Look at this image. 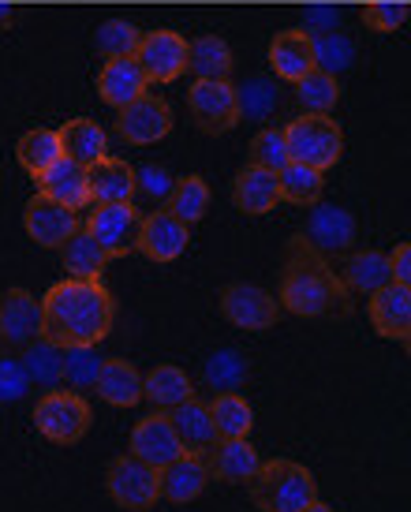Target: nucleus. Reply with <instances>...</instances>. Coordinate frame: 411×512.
Segmentation results:
<instances>
[{
	"label": "nucleus",
	"mask_w": 411,
	"mask_h": 512,
	"mask_svg": "<svg viewBox=\"0 0 411 512\" xmlns=\"http://www.w3.org/2000/svg\"><path fill=\"white\" fill-rule=\"evenodd\" d=\"M191 243V228L172 217L169 210H154L139 221V236H135V251L150 262H176Z\"/></svg>",
	"instance_id": "15"
},
{
	"label": "nucleus",
	"mask_w": 411,
	"mask_h": 512,
	"mask_svg": "<svg viewBox=\"0 0 411 512\" xmlns=\"http://www.w3.org/2000/svg\"><path fill=\"white\" fill-rule=\"evenodd\" d=\"M42 337V299L27 288H8L0 296V344L23 352Z\"/></svg>",
	"instance_id": "11"
},
{
	"label": "nucleus",
	"mask_w": 411,
	"mask_h": 512,
	"mask_svg": "<svg viewBox=\"0 0 411 512\" xmlns=\"http://www.w3.org/2000/svg\"><path fill=\"white\" fill-rule=\"evenodd\" d=\"M210 419H213V430H217V441L251 438V427H255V408H251L240 393H213Z\"/></svg>",
	"instance_id": "30"
},
{
	"label": "nucleus",
	"mask_w": 411,
	"mask_h": 512,
	"mask_svg": "<svg viewBox=\"0 0 411 512\" xmlns=\"http://www.w3.org/2000/svg\"><path fill=\"white\" fill-rule=\"evenodd\" d=\"M277 303L281 311L296 318H326V314L348 311V288L341 273L326 262V255H318L314 247L303 243V236H296L288 247Z\"/></svg>",
	"instance_id": "2"
},
{
	"label": "nucleus",
	"mask_w": 411,
	"mask_h": 512,
	"mask_svg": "<svg viewBox=\"0 0 411 512\" xmlns=\"http://www.w3.org/2000/svg\"><path fill=\"white\" fill-rule=\"evenodd\" d=\"M165 210L172 217H180L187 228L199 225L206 210H210V184L202 180V176H180L176 184H172V195L165 202Z\"/></svg>",
	"instance_id": "35"
},
{
	"label": "nucleus",
	"mask_w": 411,
	"mask_h": 512,
	"mask_svg": "<svg viewBox=\"0 0 411 512\" xmlns=\"http://www.w3.org/2000/svg\"><path fill=\"white\" fill-rule=\"evenodd\" d=\"M15 157H19V165L38 180L57 157H64L60 154V139H57V131L53 128H34V131H27L19 143H15Z\"/></svg>",
	"instance_id": "38"
},
{
	"label": "nucleus",
	"mask_w": 411,
	"mask_h": 512,
	"mask_svg": "<svg viewBox=\"0 0 411 512\" xmlns=\"http://www.w3.org/2000/svg\"><path fill=\"white\" fill-rule=\"evenodd\" d=\"M281 105V94H277V83L266 79V75H255L247 83L236 86V109H240V120H270Z\"/></svg>",
	"instance_id": "39"
},
{
	"label": "nucleus",
	"mask_w": 411,
	"mask_h": 512,
	"mask_svg": "<svg viewBox=\"0 0 411 512\" xmlns=\"http://www.w3.org/2000/svg\"><path fill=\"white\" fill-rule=\"evenodd\" d=\"M389 273H393L397 285L411 288V243H397V247L389 251Z\"/></svg>",
	"instance_id": "47"
},
{
	"label": "nucleus",
	"mask_w": 411,
	"mask_h": 512,
	"mask_svg": "<svg viewBox=\"0 0 411 512\" xmlns=\"http://www.w3.org/2000/svg\"><path fill=\"white\" fill-rule=\"evenodd\" d=\"M370 326L378 329V337L385 341L408 344L411 341V288L389 281L385 288L367 296Z\"/></svg>",
	"instance_id": "16"
},
{
	"label": "nucleus",
	"mask_w": 411,
	"mask_h": 512,
	"mask_svg": "<svg viewBox=\"0 0 411 512\" xmlns=\"http://www.w3.org/2000/svg\"><path fill=\"white\" fill-rule=\"evenodd\" d=\"M172 184H176V176H169V172L157 169V165L135 169V191H142V195H150V199H157V202H169Z\"/></svg>",
	"instance_id": "46"
},
{
	"label": "nucleus",
	"mask_w": 411,
	"mask_h": 512,
	"mask_svg": "<svg viewBox=\"0 0 411 512\" xmlns=\"http://www.w3.org/2000/svg\"><path fill=\"white\" fill-rule=\"evenodd\" d=\"M202 378H206V385H210L213 393H236L247 382V359L236 348H221V352H213L206 359Z\"/></svg>",
	"instance_id": "40"
},
{
	"label": "nucleus",
	"mask_w": 411,
	"mask_h": 512,
	"mask_svg": "<svg viewBox=\"0 0 411 512\" xmlns=\"http://www.w3.org/2000/svg\"><path fill=\"white\" fill-rule=\"evenodd\" d=\"M187 109L195 116L199 131L206 135H225L240 124V109H236V83L228 79H195L187 90Z\"/></svg>",
	"instance_id": "8"
},
{
	"label": "nucleus",
	"mask_w": 411,
	"mask_h": 512,
	"mask_svg": "<svg viewBox=\"0 0 411 512\" xmlns=\"http://www.w3.org/2000/svg\"><path fill=\"white\" fill-rule=\"evenodd\" d=\"M135 60L150 83H176L187 72V38L176 30H150L142 34Z\"/></svg>",
	"instance_id": "13"
},
{
	"label": "nucleus",
	"mask_w": 411,
	"mask_h": 512,
	"mask_svg": "<svg viewBox=\"0 0 411 512\" xmlns=\"http://www.w3.org/2000/svg\"><path fill=\"white\" fill-rule=\"evenodd\" d=\"M94 389H98V397L105 400V404H113V408H135L142 400V374L131 359L109 356L101 363V374H98V382H94Z\"/></svg>",
	"instance_id": "26"
},
{
	"label": "nucleus",
	"mask_w": 411,
	"mask_h": 512,
	"mask_svg": "<svg viewBox=\"0 0 411 512\" xmlns=\"http://www.w3.org/2000/svg\"><path fill=\"white\" fill-rule=\"evenodd\" d=\"M210 483V468H206V456L180 453L172 464L157 471V486H161V498L172 505H187V501L202 498V490Z\"/></svg>",
	"instance_id": "18"
},
{
	"label": "nucleus",
	"mask_w": 411,
	"mask_h": 512,
	"mask_svg": "<svg viewBox=\"0 0 411 512\" xmlns=\"http://www.w3.org/2000/svg\"><path fill=\"white\" fill-rule=\"evenodd\" d=\"M150 90V79L139 68L135 57H120V60H105L98 72V94L105 105H113L116 113L131 105L135 98H142Z\"/></svg>",
	"instance_id": "20"
},
{
	"label": "nucleus",
	"mask_w": 411,
	"mask_h": 512,
	"mask_svg": "<svg viewBox=\"0 0 411 512\" xmlns=\"http://www.w3.org/2000/svg\"><path fill=\"white\" fill-rule=\"evenodd\" d=\"M299 512H333V509H329V505L322 498H314L311 505H307V509H299Z\"/></svg>",
	"instance_id": "49"
},
{
	"label": "nucleus",
	"mask_w": 411,
	"mask_h": 512,
	"mask_svg": "<svg viewBox=\"0 0 411 512\" xmlns=\"http://www.w3.org/2000/svg\"><path fill=\"white\" fill-rule=\"evenodd\" d=\"M322 191H326V180H322V172L311 169V165L288 161V165L277 172V195H281V202H292V206H307V210H311L314 202H322Z\"/></svg>",
	"instance_id": "32"
},
{
	"label": "nucleus",
	"mask_w": 411,
	"mask_h": 512,
	"mask_svg": "<svg viewBox=\"0 0 411 512\" xmlns=\"http://www.w3.org/2000/svg\"><path fill=\"white\" fill-rule=\"evenodd\" d=\"M262 456L251 445V438H228L217 441L210 453H206V468H210V479H221L228 486H240L255 479Z\"/></svg>",
	"instance_id": "19"
},
{
	"label": "nucleus",
	"mask_w": 411,
	"mask_h": 512,
	"mask_svg": "<svg viewBox=\"0 0 411 512\" xmlns=\"http://www.w3.org/2000/svg\"><path fill=\"white\" fill-rule=\"evenodd\" d=\"M337 19L341 12L337 8H307V34H326V30H337Z\"/></svg>",
	"instance_id": "48"
},
{
	"label": "nucleus",
	"mask_w": 411,
	"mask_h": 512,
	"mask_svg": "<svg viewBox=\"0 0 411 512\" xmlns=\"http://www.w3.org/2000/svg\"><path fill=\"white\" fill-rule=\"evenodd\" d=\"M86 191H90V206L94 202H131L135 199V169L120 157H98L94 165H86Z\"/></svg>",
	"instance_id": "21"
},
{
	"label": "nucleus",
	"mask_w": 411,
	"mask_h": 512,
	"mask_svg": "<svg viewBox=\"0 0 411 512\" xmlns=\"http://www.w3.org/2000/svg\"><path fill=\"white\" fill-rule=\"evenodd\" d=\"M232 202H236V210L247 217H262L277 210V172H266L258 169V165H243L236 172V180H232Z\"/></svg>",
	"instance_id": "22"
},
{
	"label": "nucleus",
	"mask_w": 411,
	"mask_h": 512,
	"mask_svg": "<svg viewBox=\"0 0 411 512\" xmlns=\"http://www.w3.org/2000/svg\"><path fill=\"white\" fill-rule=\"evenodd\" d=\"M101 363L105 359L98 356V344H71L64 348V374H60V385L71 389V393H86L94 389L101 374Z\"/></svg>",
	"instance_id": "36"
},
{
	"label": "nucleus",
	"mask_w": 411,
	"mask_h": 512,
	"mask_svg": "<svg viewBox=\"0 0 411 512\" xmlns=\"http://www.w3.org/2000/svg\"><path fill=\"white\" fill-rule=\"evenodd\" d=\"M23 228H27V236L38 243V247L60 251V247L79 232V217H75V210H68V206H60V202H53V199H45L42 191H38V195L23 206Z\"/></svg>",
	"instance_id": "14"
},
{
	"label": "nucleus",
	"mask_w": 411,
	"mask_h": 512,
	"mask_svg": "<svg viewBox=\"0 0 411 512\" xmlns=\"http://www.w3.org/2000/svg\"><path fill=\"white\" fill-rule=\"evenodd\" d=\"M169 419H172V430H176L180 445H184V453L206 456L213 445H217L210 404H202L199 397H187L184 404H176V408L169 412Z\"/></svg>",
	"instance_id": "24"
},
{
	"label": "nucleus",
	"mask_w": 411,
	"mask_h": 512,
	"mask_svg": "<svg viewBox=\"0 0 411 512\" xmlns=\"http://www.w3.org/2000/svg\"><path fill=\"white\" fill-rule=\"evenodd\" d=\"M292 86H296V101L303 105V113L329 116L333 113V105L341 101V83H337V75L318 72V68H311V72L303 75V79H296Z\"/></svg>",
	"instance_id": "37"
},
{
	"label": "nucleus",
	"mask_w": 411,
	"mask_h": 512,
	"mask_svg": "<svg viewBox=\"0 0 411 512\" xmlns=\"http://www.w3.org/2000/svg\"><path fill=\"white\" fill-rule=\"evenodd\" d=\"M299 236L318 255H344V251H352L355 243V217L344 206H337V202H314L307 228Z\"/></svg>",
	"instance_id": "12"
},
{
	"label": "nucleus",
	"mask_w": 411,
	"mask_h": 512,
	"mask_svg": "<svg viewBox=\"0 0 411 512\" xmlns=\"http://www.w3.org/2000/svg\"><path fill=\"white\" fill-rule=\"evenodd\" d=\"M169 131H172L169 101L150 94V90H146L142 98L131 101V105H124L120 116H116V135L128 146H154V143H161Z\"/></svg>",
	"instance_id": "10"
},
{
	"label": "nucleus",
	"mask_w": 411,
	"mask_h": 512,
	"mask_svg": "<svg viewBox=\"0 0 411 512\" xmlns=\"http://www.w3.org/2000/svg\"><path fill=\"white\" fill-rule=\"evenodd\" d=\"M341 281L348 292H359V296L378 292V288H385L393 281L389 255H385V251H355V255H348V262H344Z\"/></svg>",
	"instance_id": "29"
},
{
	"label": "nucleus",
	"mask_w": 411,
	"mask_h": 512,
	"mask_svg": "<svg viewBox=\"0 0 411 512\" xmlns=\"http://www.w3.org/2000/svg\"><path fill=\"white\" fill-rule=\"evenodd\" d=\"M90 404L83 400V393L71 389H45V397H38L34 404V430L53 445H75L86 438L90 430Z\"/></svg>",
	"instance_id": "5"
},
{
	"label": "nucleus",
	"mask_w": 411,
	"mask_h": 512,
	"mask_svg": "<svg viewBox=\"0 0 411 512\" xmlns=\"http://www.w3.org/2000/svg\"><path fill=\"white\" fill-rule=\"evenodd\" d=\"M23 370H27L30 385H42V389H60V374H64V348L53 341L38 337L34 344L23 348L19 356Z\"/></svg>",
	"instance_id": "33"
},
{
	"label": "nucleus",
	"mask_w": 411,
	"mask_h": 512,
	"mask_svg": "<svg viewBox=\"0 0 411 512\" xmlns=\"http://www.w3.org/2000/svg\"><path fill=\"white\" fill-rule=\"evenodd\" d=\"M314 498H318V483L296 460H262L251 479V501L262 512H299Z\"/></svg>",
	"instance_id": "3"
},
{
	"label": "nucleus",
	"mask_w": 411,
	"mask_h": 512,
	"mask_svg": "<svg viewBox=\"0 0 411 512\" xmlns=\"http://www.w3.org/2000/svg\"><path fill=\"white\" fill-rule=\"evenodd\" d=\"M314 68L318 72H329V75H341L352 68L355 60V45L337 34V30H326V34H314Z\"/></svg>",
	"instance_id": "42"
},
{
	"label": "nucleus",
	"mask_w": 411,
	"mask_h": 512,
	"mask_svg": "<svg viewBox=\"0 0 411 512\" xmlns=\"http://www.w3.org/2000/svg\"><path fill=\"white\" fill-rule=\"evenodd\" d=\"M135 460L142 464H150L154 471H161L165 464H172L176 456L184 453V445L176 438V430H172V419L169 412H154L139 419L135 430H131V449H128Z\"/></svg>",
	"instance_id": "17"
},
{
	"label": "nucleus",
	"mask_w": 411,
	"mask_h": 512,
	"mask_svg": "<svg viewBox=\"0 0 411 512\" xmlns=\"http://www.w3.org/2000/svg\"><path fill=\"white\" fill-rule=\"evenodd\" d=\"M60 139V154L71 157L75 165H94L98 157H105V150H109V135H105V128H101L98 120H90V116H75V120H68L64 128L57 131Z\"/></svg>",
	"instance_id": "27"
},
{
	"label": "nucleus",
	"mask_w": 411,
	"mask_h": 512,
	"mask_svg": "<svg viewBox=\"0 0 411 512\" xmlns=\"http://www.w3.org/2000/svg\"><path fill=\"white\" fill-rule=\"evenodd\" d=\"M221 314L236 329H247V333H266V329L277 326L281 318V303L273 292L258 285H247V281H236L221 292Z\"/></svg>",
	"instance_id": "9"
},
{
	"label": "nucleus",
	"mask_w": 411,
	"mask_h": 512,
	"mask_svg": "<svg viewBox=\"0 0 411 512\" xmlns=\"http://www.w3.org/2000/svg\"><path fill=\"white\" fill-rule=\"evenodd\" d=\"M270 68L277 79L296 83L314 68V42L307 30H281L270 42Z\"/></svg>",
	"instance_id": "25"
},
{
	"label": "nucleus",
	"mask_w": 411,
	"mask_h": 512,
	"mask_svg": "<svg viewBox=\"0 0 411 512\" xmlns=\"http://www.w3.org/2000/svg\"><path fill=\"white\" fill-rule=\"evenodd\" d=\"M142 214L135 202H94V210L86 214V236L98 243L109 258H124L135 251V236H139Z\"/></svg>",
	"instance_id": "6"
},
{
	"label": "nucleus",
	"mask_w": 411,
	"mask_h": 512,
	"mask_svg": "<svg viewBox=\"0 0 411 512\" xmlns=\"http://www.w3.org/2000/svg\"><path fill=\"white\" fill-rule=\"evenodd\" d=\"M232 64L236 57L225 38H217V34H202L195 42H187V68L195 72V79H228Z\"/></svg>",
	"instance_id": "31"
},
{
	"label": "nucleus",
	"mask_w": 411,
	"mask_h": 512,
	"mask_svg": "<svg viewBox=\"0 0 411 512\" xmlns=\"http://www.w3.org/2000/svg\"><path fill=\"white\" fill-rule=\"evenodd\" d=\"M187 397H195V385L187 378V370H180L176 363H161L150 374H142V400H150L154 412H172Z\"/></svg>",
	"instance_id": "28"
},
{
	"label": "nucleus",
	"mask_w": 411,
	"mask_h": 512,
	"mask_svg": "<svg viewBox=\"0 0 411 512\" xmlns=\"http://www.w3.org/2000/svg\"><path fill=\"white\" fill-rule=\"evenodd\" d=\"M30 389V378L23 363L15 356H0V404H15V400H23Z\"/></svg>",
	"instance_id": "45"
},
{
	"label": "nucleus",
	"mask_w": 411,
	"mask_h": 512,
	"mask_svg": "<svg viewBox=\"0 0 411 512\" xmlns=\"http://www.w3.org/2000/svg\"><path fill=\"white\" fill-rule=\"evenodd\" d=\"M408 15H411L408 0H370L367 8H363V23L370 30H378V34H397L408 23Z\"/></svg>",
	"instance_id": "43"
},
{
	"label": "nucleus",
	"mask_w": 411,
	"mask_h": 512,
	"mask_svg": "<svg viewBox=\"0 0 411 512\" xmlns=\"http://www.w3.org/2000/svg\"><path fill=\"white\" fill-rule=\"evenodd\" d=\"M8 19H12V4L4 0V4H0V23H8Z\"/></svg>",
	"instance_id": "50"
},
{
	"label": "nucleus",
	"mask_w": 411,
	"mask_h": 512,
	"mask_svg": "<svg viewBox=\"0 0 411 512\" xmlns=\"http://www.w3.org/2000/svg\"><path fill=\"white\" fill-rule=\"evenodd\" d=\"M116 299L101 281L64 277L42 296V337L71 348V344H101L113 333Z\"/></svg>",
	"instance_id": "1"
},
{
	"label": "nucleus",
	"mask_w": 411,
	"mask_h": 512,
	"mask_svg": "<svg viewBox=\"0 0 411 512\" xmlns=\"http://www.w3.org/2000/svg\"><path fill=\"white\" fill-rule=\"evenodd\" d=\"M105 490L109 498L128 512H150L161 501V486H157V471L142 464L135 456H116L109 471H105Z\"/></svg>",
	"instance_id": "7"
},
{
	"label": "nucleus",
	"mask_w": 411,
	"mask_h": 512,
	"mask_svg": "<svg viewBox=\"0 0 411 512\" xmlns=\"http://www.w3.org/2000/svg\"><path fill=\"white\" fill-rule=\"evenodd\" d=\"M139 42H142L139 27L128 23V19H109V23H101L98 34H94V45H98V53L105 60L135 57Z\"/></svg>",
	"instance_id": "41"
},
{
	"label": "nucleus",
	"mask_w": 411,
	"mask_h": 512,
	"mask_svg": "<svg viewBox=\"0 0 411 512\" xmlns=\"http://www.w3.org/2000/svg\"><path fill=\"white\" fill-rule=\"evenodd\" d=\"M281 135L284 146H288V157L318 172L333 169L344 154V131L333 116L303 113L296 120H288V128H281Z\"/></svg>",
	"instance_id": "4"
},
{
	"label": "nucleus",
	"mask_w": 411,
	"mask_h": 512,
	"mask_svg": "<svg viewBox=\"0 0 411 512\" xmlns=\"http://www.w3.org/2000/svg\"><path fill=\"white\" fill-rule=\"evenodd\" d=\"M292 157H288V146H284V135L277 128H262L251 143V165L266 172H281Z\"/></svg>",
	"instance_id": "44"
},
{
	"label": "nucleus",
	"mask_w": 411,
	"mask_h": 512,
	"mask_svg": "<svg viewBox=\"0 0 411 512\" xmlns=\"http://www.w3.org/2000/svg\"><path fill=\"white\" fill-rule=\"evenodd\" d=\"M60 255H64V270H68V277H75V281H101V273H105V266H109V255L86 236L83 228L60 247Z\"/></svg>",
	"instance_id": "34"
},
{
	"label": "nucleus",
	"mask_w": 411,
	"mask_h": 512,
	"mask_svg": "<svg viewBox=\"0 0 411 512\" xmlns=\"http://www.w3.org/2000/svg\"><path fill=\"white\" fill-rule=\"evenodd\" d=\"M38 191H42L45 199L68 206V210H86V206H90L86 169L83 165H75L71 157H57V161L38 176Z\"/></svg>",
	"instance_id": "23"
}]
</instances>
